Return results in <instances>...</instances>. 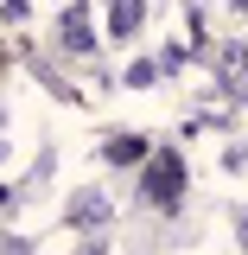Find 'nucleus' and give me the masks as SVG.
<instances>
[{
  "mask_svg": "<svg viewBox=\"0 0 248 255\" xmlns=\"http://www.w3.org/2000/svg\"><path fill=\"white\" fill-rule=\"evenodd\" d=\"M140 191H147V204H159V211H172V204L185 198V159H178V153H159L153 166H147V179H140Z\"/></svg>",
  "mask_w": 248,
  "mask_h": 255,
  "instance_id": "nucleus-1",
  "label": "nucleus"
},
{
  "mask_svg": "<svg viewBox=\"0 0 248 255\" xmlns=\"http://www.w3.org/2000/svg\"><path fill=\"white\" fill-rule=\"evenodd\" d=\"M58 38H64V51H77V58H89L95 51V32H89V6L83 0H70L58 13Z\"/></svg>",
  "mask_w": 248,
  "mask_h": 255,
  "instance_id": "nucleus-2",
  "label": "nucleus"
},
{
  "mask_svg": "<svg viewBox=\"0 0 248 255\" xmlns=\"http://www.w3.org/2000/svg\"><path fill=\"white\" fill-rule=\"evenodd\" d=\"M147 19V0H108V38H134Z\"/></svg>",
  "mask_w": 248,
  "mask_h": 255,
  "instance_id": "nucleus-3",
  "label": "nucleus"
},
{
  "mask_svg": "<svg viewBox=\"0 0 248 255\" xmlns=\"http://www.w3.org/2000/svg\"><path fill=\"white\" fill-rule=\"evenodd\" d=\"M64 223H77V230H95V223H108V198H102V191H77V204L64 211Z\"/></svg>",
  "mask_w": 248,
  "mask_h": 255,
  "instance_id": "nucleus-4",
  "label": "nucleus"
},
{
  "mask_svg": "<svg viewBox=\"0 0 248 255\" xmlns=\"http://www.w3.org/2000/svg\"><path fill=\"white\" fill-rule=\"evenodd\" d=\"M140 153H147V140H140V134H115V140H108V166H134Z\"/></svg>",
  "mask_w": 248,
  "mask_h": 255,
  "instance_id": "nucleus-5",
  "label": "nucleus"
},
{
  "mask_svg": "<svg viewBox=\"0 0 248 255\" xmlns=\"http://www.w3.org/2000/svg\"><path fill=\"white\" fill-rule=\"evenodd\" d=\"M223 83H229V96H242V102H248V64H242V58H223Z\"/></svg>",
  "mask_w": 248,
  "mask_h": 255,
  "instance_id": "nucleus-6",
  "label": "nucleus"
},
{
  "mask_svg": "<svg viewBox=\"0 0 248 255\" xmlns=\"http://www.w3.org/2000/svg\"><path fill=\"white\" fill-rule=\"evenodd\" d=\"M127 83H134V90H147V83H159V64H153V58L127 64Z\"/></svg>",
  "mask_w": 248,
  "mask_h": 255,
  "instance_id": "nucleus-7",
  "label": "nucleus"
},
{
  "mask_svg": "<svg viewBox=\"0 0 248 255\" xmlns=\"http://www.w3.org/2000/svg\"><path fill=\"white\" fill-rule=\"evenodd\" d=\"M6 211H13V191H0V217H6Z\"/></svg>",
  "mask_w": 248,
  "mask_h": 255,
  "instance_id": "nucleus-8",
  "label": "nucleus"
},
{
  "mask_svg": "<svg viewBox=\"0 0 248 255\" xmlns=\"http://www.w3.org/2000/svg\"><path fill=\"white\" fill-rule=\"evenodd\" d=\"M0 153H6V115H0Z\"/></svg>",
  "mask_w": 248,
  "mask_h": 255,
  "instance_id": "nucleus-9",
  "label": "nucleus"
},
{
  "mask_svg": "<svg viewBox=\"0 0 248 255\" xmlns=\"http://www.w3.org/2000/svg\"><path fill=\"white\" fill-rule=\"evenodd\" d=\"M242 243H248V211H242Z\"/></svg>",
  "mask_w": 248,
  "mask_h": 255,
  "instance_id": "nucleus-10",
  "label": "nucleus"
}]
</instances>
